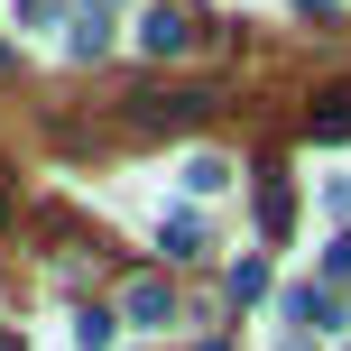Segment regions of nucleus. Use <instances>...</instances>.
<instances>
[{
	"label": "nucleus",
	"mask_w": 351,
	"mask_h": 351,
	"mask_svg": "<svg viewBox=\"0 0 351 351\" xmlns=\"http://www.w3.org/2000/svg\"><path fill=\"white\" fill-rule=\"evenodd\" d=\"M185 185H194V194H222L231 167H222V158H185Z\"/></svg>",
	"instance_id": "6"
},
{
	"label": "nucleus",
	"mask_w": 351,
	"mask_h": 351,
	"mask_svg": "<svg viewBox=\"0 0 351 351\" xmlns=\"http://www.w3.org/2000/svg\"><path fill=\"white\" fill-rule=\"evenodd\" d=\"M296 10H333V0H296Z\"/></svg>",
	"instance_id": "8"
},
{
	"label": "nucleus",
	"mask_w": 351,
	"mask_h": 351,
	"mask_svg": "<svg viewBox=\"0 0 351 351\" xmlns=\"http://www.w3.org/2000/svg\"><path fill=\"white\" fill-rule=\"evenodd\" d=\"M158 241H167V259H194V250H204V222H194V213H176Z\"/></svg>",
	"instance_id": "4"
},
{
	"label": "nucleus",
	"mask_w": 351,
	"mask_h": 351,
	"mask_svg": "<svg viewBox=\"0 0 351 351\" xmlns=\"http://www.w3.org/2000/svg\"><path fill=\"white\" fill-rule=\"evenodd\" d=\"M185 37H194V19H185V10H148V19H139V47H148V56H176Z\"/></svg>",
	"instance_id": "1"
},
{
	"label": "nucleus",
	"mask_w": 351,
	"mask_h": 351,
	"mask_svg": "<svg viewBox=\"0 0 351 351\" xmlns=\"http://www.w3.org/2000/svg\"><path fill=\"white\" fill-rule=\"evenodd\" d=\"M204 351H222V342H204Z\"/></svg>",
	"instance_id": "10"
},
{
	"label": "nucleus",
	"mask_w": 351,
	"mask_h": 351,
	"mask_svg": "<svg viewBox=\"0 0 351 351\" xmlns=\"http://www.w3.org/2000/svg\"><path fill=\"white\" fill-rule=\"evenodd\" d=\"M287 213H296V194H287V185H259V222L287 231Z\"/></svg>",
	"instance_id": "7"
},
{
	"label": "nucleus",
	"mask_w": 351,
	"mask_h": 351,
	"mask_svg": "<svg viewBox=\"0 0 351 351\" xmlns=\"http://www.w3.org/2000/svg\"><path fill=\"white\" fill-rule=\"evenodd\" d=\"M0 74H10V47H0Z\"/></svg>",
	"instance_id": "9"
},
{
	"label": "nucleus",
	"mask_w": 351,
	"mask_h": 351,
	"mask_svg": "<svg viewBox=\"0 0 351 351\" xmlns=\"http://www.w3.org/2000/svg\"><path fill=\"white\" fill-rule=\"evenodd\" d=\"M305 130H315V139H351V93H324V102L305 111Z\"/></svg>",
	"instance_id": "3"
},
{
	"label": "nucleus",
	"mask_w": 351,
	"mask_h": 351,
	"mask_svg": "<svg viewBox=\"0 0 351 351\" xmlns=\"http://www.w3.org/2000/svg\"><path fill=\"white\" fill-rule=\"evenodd\" d=\"M74 351H111V315L93 305V315H74Z\"/></svg>",
	"instance_id": "5"
},
{
	"label": "nucleus",
	"mask_w": 351,
	"mask_h": 351,
	"mask_svg": "<svg viewBox=\"0 0 351 351\" xmlns=\"http://www.w3.org/2000/svg\"><path fill=\"white\" fill-rule=\"evenodd\" d=\"M0 351H19V342H0Z\"/></svg>",
	"instance_id": "11"
},
{
	"label": "nucleus",
	"mask_w": 351,
	"mask_h": 351,
	"mask_svg": "<svg viewBox=\"0 0 351 351\" xmlns=\"http://www.w3.org/2000/svg\"><path fill=\"white\" fill-rule=\"evenodd\" d=\"M121 315H130V324H176V296H167V278H139Z\"/></svg>",
	"instance_id": "2"
}]
</instances>
